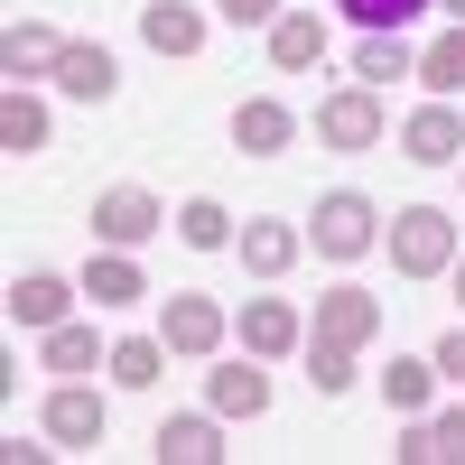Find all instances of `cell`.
<instances>
[{"label": "cell", "mask_w": 465, "mask_h": 465, "mask_svg": "<svg viewBox=\"0 0 465 465\" xmlns=\"http://www.w3.org/2000/svg\"><path fill=\"white\" fill-rule=\"evenodd\" d=\"M140 37H149L159 56H196V47H205V10H186V0H149V10H140Z\"/></svg>", "instance_id": "20"}, {"label": "cell", "mask_w": 465, "mask_h": 465, "mask_svg": "<svg viewBox=\"0 0 465 465\" xmlns=\"http://www.w3.org/2000/svg\"><path fill=\"white\" fill-rule=\"evenodd\" d=\"M317 335H326V344H354V354H363V344L381 335V298H372V289H354V280L326 289V298H317Z\"/></svg>", "instance_id": "11"}, {"label": "cell", "mask_w": 465, "mask_h": 465, "mask_svg": "<svg viewBox=\"0 0 465 465\" xmlns=\"http://www.w3.org/2000/svg\"><path fill=\"white\" fill-rule=\"evenodd\" d=\"M0 149H10V159L47 149V103H37L28 84H10V94H0Z\"/></svg>", "instance_id": "21"}, {"label": "cell", "mask_w": 465, "mask_h": 465, "mask_svg": "<svg viewBox=\"0 0 465 465\" xmlns=\"http://www.w3.org/2000/svg\"><path fill=\"white\" fill-rule=\"evenodd\" d=\"M429 363H438V381H465V326L438 335V354H429Z\"/></svg>", "instance_id": "30"}, {"label": "cell", "mask_w": 465, "mask_h": 465, "mask_svg": "<svg viewBox=\"0 0 465 465\" xmlns=\"http://www.w3.org/2000/svg\"><path fill=\"white\" fill-rule=\"evenodd\" d=\"M47 84L65 94V103H103L112 84H122V65H112V47L103 37H65V56H56V74Z\"/></svg>", "instance_id": "10"}, {"label": "cell", "mask_w": 465, "mask_h": 465, "mask_svg": "<svg viewBox=\"0 0 465 465\" xmlns=\"http://www.w3.org/2000/svg\"><path fill=\"white\" fill-rule=\"evenodd\" d=\"M391 270H401V280H438V270H456V214L447 205H401L391 214Z\"/></svg>", "instance_id": "1"}, {"label": "cell", "mask_w": 465, "mask_h": 465, "mask_svg": "<svg viewBox=\"0 0 465 465\" xmlns=\"http://www.w3.org/2000/svg\"><path fill=\"white\" fill-rule=\"evenodd\" d=\"M307 344V317L289 298H242V354L252 363H280V354H298Z\"/></svg>", "instance_id": "8"}, {"label": "cell", "mask_w": 465, "mask_h": 465, "mask_svg": "<svg viewBox=\"0 0 465 465\" xmlns=\"http://www.w3.org/2000/svg\"><path fill=\"white\" fill-rule=\"evenodd\" d=\"M261 37H270V65H280V74H307V65H326V19H317V10H280Z\"/></svg>", "instance_id": "15"}, {"label": "cell", "mask_w": 465, "mask_h": 465, "mask_svg": "<svg viewBox=\"0 0 465 465\" xmlns=\"http://www.w3.org/2000/svg\"><path fill=\"white\" fill-rule=\"evenodd\" d=\"M381 401H391V410H429V401H438V363H429V354H391Z\"/></svg>", "instance_id": "24"}, {"label": "cell", "mask_w": 465, "mask_h": 465, "mask_svg": "<svg viewBox=\"0 0 465 465\" xmlns=\"http://www.w3.org/2000/svg\"><path fill=\"white\" fill-rule=\"evenodd\" d=\"M447 10H456V19H465V0H447Z\"/></svg>", "instance_id": "34"}, {"label": "cell", "mask_w": 465, "mask_h": 465, "mask_svg": "<svg viewBox=\"0 0 465 465\" xmlns=\"http://www.w3.org/2000/svg\"><path fill=\"white\" fill-rule=\"evenodd\" d=\"M84 298H94V307H140V298H149L140 252H94V261H84Z\"/></svg>", "instance_id": "18"}, {"label": "cell", "mask_w": 465, "mask_h": 465, "mask_svg": "<svg viewBox=\"0 0 465 465\" xmlns=\"http://www.w3.org/2000/svg\"><path fill=\"white\" fill-rule=\"evenodd\" d=\"M307 242H317L326 261H363L381 242V205L354 196V186H335V196H317V214H307Z\"/></svg>", "instance_id": "2"}, {"label": "cell", "mask_w": 465, "mask_h": 465, "mask_svg": "<svg viewBox=\"0 0 465 465\" xmlns=\"http://www.w3.org/2000/svg\"><path fill=\"white\" fill-rule=\"evenodd\" d=\"M456 168H465V159H456Z\"/></svg>", "instance_id": "35"}, {"label": "cell", "mask_w": 465, "mask_h": 465, "mask_svg": "<svg viewBox=\"0 0 465 465\" xmlns=\"http://www.w3.org/2000/svg\"><path fill=\"white\" fill-rule=\"evenodd\" d=\"M391 74H419L410 28H354V84H391Z\"/></svg>", "instance_id": "17"}, {"label": "cell", "mask_w": 465, "mask_h": 465, "mask_svg": "<svg viewBox=\"0 0 465 465\" xmlns=\"http://www.w3.org/2000/svg\"><path fill=\"white\" fill-rule=\"evenodd\" d=\"M56 56H65V37H56L47 19H10V37H0V74H10V84L56 74Z\"/></svg>", "instance_id": "14"}, {"label": "cell", "mask_w": 465, "mask_h": 465, "mask_svg": "<svg viewBox=\"0 0 465 465\" xmlns=\"http://www.w3.org/2000/svg\"><path fill=\"white\" fill-rule=\"evenodd\" d=\"M307 381L335 401V391H354V344H326V335H307Z\"/></svg>", "instance_id": "27"}, {"label": "cell", "mask_w": 465, "mask_h": 465, "mask_svg": "<svg viewBox=\"0 0 465 465\" xmlns=\"http://www.w3.org/2000/svg\"><path fill=\"white\" fill-rule=\"evenodd\" d=\"M419 84H429V103H456L465 94V19L438 37V47H419Z\"/></svg>", "instance_id": "22"}, {"label": "cell", "mask_w": 465, "mask_h": 465, "mask_svg": "<svg viewBox=\"0 0 465 465\" xmlns=\"http://www.w3.org/2000/svg\"><path fill=\"white\" fill-rule=\"evenodd\" d=\"M168 223L177 214L149 196V186H103V196H94V242L103 252H140V242H159Z\"/></svg>", "instance_id": "3"}, {"label": "cell", "mask_w": 465, "mask_h": 465, "mask_svg": "<svg viewBox=\"0 0 465 465\" xmlns=\"http://www.w3.org/2000/svg\"><path fill=\"white\" fill-rule=\"evenodd\" d=\"M401 465H438V438H429V419H419V429H401V447H391Z\"/></svg>", "instance_id": "32"}, {"label": "cell", "mask_w": 465, "mask_h": 465, "mask_svg": "<svg viewBox=\"0 0 465 465\" xmlns=\"http://www.w3.org/2000/svg\"><path fill=\"white\" fill-rule=\"evenodd\" d=\"M317 140L326 149H381L391 140V112H381V84H344L317 103Z\"/></svg>", "instance_id": "5"}, {"label": "cell", "mask_w": 465, "mask_h": 465, "mask_svg": "<svg viewBox=\"0 0 465 465\" xmlns=\"http://www.w3.org/2000/svg\"><path fill=\"white\" fill-rule=\"evenodd\" d=\"M223 335H232V317H223V298H205V289H177V298L159 307V344L186 354V363H214Z\"/></svg>", "instance_id": "4"}, {"label": "cell", "mask_w": 465, "mask_h": 465, "mask_svg": "<svg viewBox=\"0 0 465 465\" xmlns=\"http://www.w3.org/2000/svg\"><path fill=\"white\" fill-rule=\"evenodd\" d=\"M289 140H298V112L280 94H252L242 112H232V149H242V159H280Z\"/></svg>", "instance_id": "12"}, {"label": "cell", "mask_w": 465, "mask_h": 465, "mask_svg": "<svg viewBox=\"0 0 465 465\" xmlns=\"http://www.w3.org/2000/svg\"><path fill=\"white\" fill-rule=\"evenodd\" d=\"M159 363H168V344H159V335H122V344L103 354V372L122 381V391H149V381H159Z\"/></svg>", "instance_id": "23"}, {"label": "cell", "mask_w": 465, "mask_h": 465, "mask_svg": "<svg viewBox=\"0 0 465 465\" xmlns=\"http://www.w3.org/2000/svg\"><path fill=\"white\" fill-rule=\"evenodd\" d=\"M280 10H289V0H223V19H232V28H270Z\"/></svg>", "instance_id": "31"}, {"label": "cell", "mask_w": 465, "mask_h": 465, "mask_svg": "<svg viewBox=\"0 0 465 465\" xmlns=\"http://www.w3.org/2000/svg\"><path fill=\"white\" fill-rule=\"evenodd\" d=\"M177 242H186V252H232V214H223L214 196H186V205H177Z\"/></svg>", "instance_id": "25"}, {"label": "cell", "mask_w": 465, "mask_h": 465, "mask_svg": "<svg viewBox=\"0 0 465 465\" xmlns=\"http://www.w3.org/2000/svg\"><path fill=\"white\" fill-rule=\"evenodd\" d=\"M232 252H242L252 280H289L298 252H307V232H298V223H280V214H252L242 232H232Z\"/></svg>", "instance_id": "7"}, {"label": "cell", "mask_w": 465, "mask_h": 465, "mask_svg": "<svg viewBox=\"0 0 465 465\" xmlns=\"http://www.w3.org/2000/svg\"><path fill=\"white\" fill-rule=\"evenodd\" d=\"M205 410H214V419H261V410H270V372L214 363V372H205Z\"/></svg>", "instance_id": "19"}, {"label": "cell", "mask_w": 465, "mask_h": 465, "mask_svg": "<svg viewBox=\"0 0 465 465\" xmlns=\"http://www.w3.org/2000/svg\"><path fill=\"white\" fill-rule=\"evenodd\" d=\"M401 159L410 168H456L465 159V112L456 103H419L410 122H401Z\"/></svg>", "instance_id": "6"}, {"label": "cell", "mask_w": 465, "mask_h": 465, "mask_svg": "<svg viewBox=\"0 0 465 465\" xmlns=\"http://www.w3.org/2000/svg\"><path fill=\"white\" fill-rule=\"evenodd\" d=\"M159 465H214L223 456V419L214 410H177V419H159Z\"/></svg>", "instance_id": "13"}, {"label": "cell", "mask_w": 465, "mask_h": 465, "mask_svg": "<svg viewBox=\"0 0 465 465\" xmlns=\"http://www.w3.org/2000/svg\"><path fill=\"white\" fill-rule=\"evenodd\" d=\"M335 10L354 19V28H410L419 10H438V0H335Z\"/></svg>", "instance_id": "28"}, {"label": "cell", "mask_w": 465, "mask_h": 465, "mask_svg": "<svg viewBox=\"0 0 465 465\" xmlns=\"http://www.w3.org/2000/svg\"><path fill=\"white\" fill-rule=\"evenodd\" d=\"M65 307H74V289L56 280V270H19V280H10V326H28V335L65 326Z\"/></svg>", "instance_id": "16"}, {"label": "cell", "mask_w": 465, "mask_h": 465, "mask_svg": "<svg viewBox=\"0 0 465 465\" xmlns=\"http://www.w3.org/2000/svg\"><path fill=\"white\" fill-rule=\"evenodd\" d=\"M429 438H438V456H447V465H465V401L429 419Z\"/></svg>", "instance_id": "29"}, {"label": "cell", "mask_w": 465, "mask_h": 465, "mask_svg": "<svg viewBox=\"0 0 465 465\" xmlns=\"http://www.w3.org/2000/svg\"><path fill=\"white\" fill-rule=\"evenodd\" d=\"M103 429H112V410H103L94 381H56L47 391V438L56 447H103Z\"/></svg>", "instance_id": "9"}, {"label": "cell", "mask_w": 465, "mask_h": 465, "mask_svg": "<svg viewBox=\"0 0 465 465\" xmlns=\"http://www.w3.org/2000/svg\"><path fill=\"white\" fill-rule=\"evenodd\" d=\"M456 298H465V261H456Z\"/></svg>", "instance_id": "33"}, {"label": "cell", "mask_w": 465, "mask_h": 465, "mask_svg": "<svg viewBox=\"0 0 465 465\" xmlns=\"http://www.w3.org/2000/svg\"><path fill=\"white\" fill-rule=\"evenodd\" d=\"M103 354H112V344H103ZM103 354H94V326H74V317L47 326V372H94Z\"/></svg>", "instance_id": "26"}]
</instances>
